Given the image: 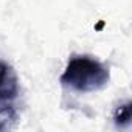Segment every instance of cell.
<instances>
[{"label": "cell", "instance_id": "cell-1", "mask_svg": "<svg viewBox=\"0 0 132 132\" xmlns=\"http://www.w3.org/2000/svg\"><path fill=\"white\" fill-rule=\"evenodd\" d=\"M61 82L78 92H95L109 82V70L104 64L89 56H76L69 61Z\"/></svg>", "mask_w": 132, "mask_h": 132}, {"label": "cell", "instance_id": "cell-2", "mask_svg": "<svg viewBox=\"0 0 132 132\" xmlns=\"http://www.w3.org/2000/svg\"><path fill=\"white\" fill-rule=\"evenodd\" d=\"M19 93V81L14 70L3 61H0V104L11 101Z\"/></svg>", "mask_w": 132, "mask_h": 132}, {"label": "cell", "instance_id": "cell-3", "mask_svg": "<svg viewBox=\"0 0 132 132\" xmlns=\"http://www.w3.org/2000/svg\"><path fill=\"white\" fill-rule=\"evenodd\" d=\"M130 117H132V112H130V103H126L123 106H120L115 112V123L118 126H126L130 123Z\"/></svg>", "mask_w": 132, "mask_h": 132}]
</instances>
